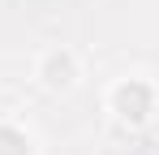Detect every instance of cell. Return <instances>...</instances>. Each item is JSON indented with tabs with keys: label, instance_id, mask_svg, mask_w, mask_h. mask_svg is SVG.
<instances>
[{
	"label": "cell",
	"instance_id": "2",
	"mask_svg": "<svg viewBox=\"0 0 159 155\" xmlns=\"http://www.w3.org/2000/svg\"><path fill=\"white\" fill-rule=\"evenodd\" d=\"M0 155H30V142L13 129H0Z\"/></svg>",
	"mask_w": 159,
	"mask_h": 155
},
{
	"label": "cell",
	"instance_id": "1",
	"mask_svg": "<svg viewBox=\"0 0 159 155\" xmlns=\"http://www.w3.org/2000/svg\"><path fill=\"white\" fill-rule=\"evenodd\" d=\"M116 112H120L125 121H142V116L151 112V86H142V82L116 86Z\"/></svg>",
	"mask_w": 159,
	"mask_h": 155
}]
</instances>
